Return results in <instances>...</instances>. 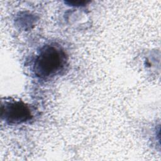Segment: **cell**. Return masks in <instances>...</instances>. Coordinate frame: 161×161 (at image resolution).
I'll list each match as a JSON object with an SVG mask.
<instances>
[{
  "instance_id": "6da1fadb",
  "label": "cell",
  "mask_w": 161,
  "mask_h": 161,
  "mask_svg": "<svg viewBox=\"0 0 161 161\" xmlns=\"http://www.w3.org/2000/svg\"><path fill=\"white\" fill-rule=\"evenodd\" d=\"M67 60L65 52L59 47L47 45L36 57L33 71L37 77L47 78L58 73Z\"/></svg>"
},
{
  "instance_id": "7a4b0ae2",
  "label": "cell",
  "mask_w": 161,
  "mask_h": 161,
  "mask_svg": "<svg viewBox=\"0 0 161 161\" xmlns=\"http://www.w3.org/2000/svg\"><path fill=\"white\" fill-rule=\"evenodd\" d=\"M1 109V117L10 124H20L32 117L29 107L21 101H5Z\"/></svg>"
}]
</instances>
